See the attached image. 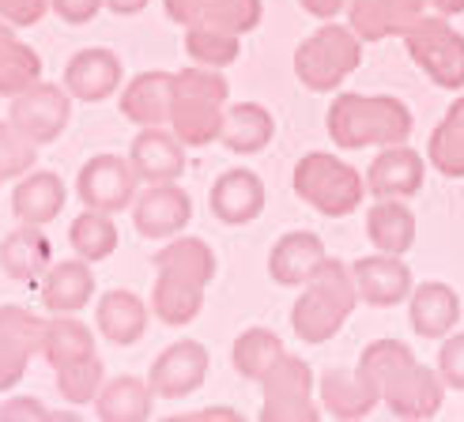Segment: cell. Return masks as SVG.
<instances>
[{
  "label": "cell",
  "mask_w": 464,
  "mask_h": 422,
  "mask_svg": "<svg viewBox=\"0 0 464 422\" xmlns=\"http://www.w3.org/2000/svg\"><path fill=\"white\" fill-rule=\"evenodd\" d=\"M333 144L340 151H362V148H389L408 144L415 129L411 110L392 95H362V91H343L333 99L324 113Z\"/></svg>",
  "instance_id": "6da1fadb"
},
{
  "label": "cell",
  "mask_w": 464,
  "mask_h": 422,
  "mask_svg": "<svg viewBox=\"0 0 464 422\" xmlns=\"http://www.w3.org/2000/svg\"><path fill=\"white\" fill-rule=\"evenodd\" d=\"M230 99V83L223 68L189 64L174 72V99H170V132L185 148H208L223 132V113Z\"/></svg>",
  "instance_id": "7a4b0ae2"
},
{
  "label": "cell",
  "mask_w": 464,
  "mask_h": 422,
  "mask_svg": "<svg viewBox=\"0 0 464 422\" xmlns=\"http://www.w3.org/2000/svg\"><path fill=\"white\" fill-rule=\"evenodd\" d=\"M355 306H359V291L352 264L329 256L291 306V328L303 343H329L347 324V317L355 313Z\"/></svg>",
  "instance_id": "3957f363"
},
{
  "label": "cell",
  "mask_w": 464,
  "mask_h": 422,
  "mask_svg": "<svg viewBox=\"0 0 464 422\" xmlns=\"http://www.w3.org/2000/svg\"><path fill=\"white\" fill-rule=\"evenodd\" d=\"M362 64V38L347 23L324 19L295 50V76L314 95H333Z\"/></svg>",
  "instance_id": "277c9868"
},
{
  "label": "cell",
  "mask_w": 464,
  "mask_h": 422,
  "mask_svg": "<svg viewBox=\"0 0 464 422\" xmlns=\"http://www.w3.org/2000/svg\"><path fill=\"white\" fill-rule=\"evenodd\" d=\"M291 185H295V197L310 204L324 219H343L359 211L366 193V177L352 162H343L340 155H329V151H310L298 158L291 170Z\"/></svg>",
  "instance_id": "5b68a950"
},
{
  "label": "cell",
  "mask_w": 464,
  "mask_h": 422,
  "mask_svg": "<svg viewBox=\"0 0 464 422\" xmlns=\"http://www.w3.org/2000/svg\"><path fill=\"white\" fill-rule=\"evenodd\" d=\"M408 57L442 91H464V34L446 15H420L404 34Z\"/></svg>",
  "instance_id": "8992f818"
},
{
  "label": "cell",
  "mask_w": 464,
  "mask_h": 422,
  "mask_svg": "<svg viewBox=\"0 0 464 422\" xmlns=\"http://www.w3.org/2000/svg\"><path fill=\"white\" fill-rule=\"evenodd\" d=\"M265 400H261V418L265 422H314L321 415L317 396H314V369L310 362L284 355L268 373H265Z\"/></svg>",
  "instance_id": "52a82bcc"
},
{
  "label": "cell",
  "mask_w": 464,
  "mask_h": 422,
  "mask_svg": "<svg viewBox=\"0 0 464 422\" xmlns=\"http://www.w3.org/2000/svg\"><path fill=\"white\" fill-rule=\"evenodd\" d=\"M136 185H140V177H136L129 155L99 151V155H91L80 167V174H76V197L83 200V207L118 216V211L132 207Z\"/></svg>",
  "instance_id": "ba28073f"
},
{
  "label": "cell",
  "mask_w": 464,
  "mask_h": 422,
  "mask_svg": "<svg viewBox=\"0 0 464 422\" xmlns=\"http://www.w3.org/2000/svg\"><path fill=\"white\" fill-rule=\"evenodd\" d=\"M446 400V381L438 366H423L420 359L404 362L382 381V404L397 418H434Z\"/></svg>",
  "instance_id": "9c48e42d"
},
{
  "label": "cell",
  "mask_w": 464,
  "mask_h": 422,
  "mask_svg": "<svg viewBox=\"0 0 464 422\" xmlns=\"http://www.w3.org/2000/svg\"><path fill=\"white\" fill-rule=\"evenodd\" d=\"M45 317L31 313L27 306H0V392H12L23 378L34 355H42Z\"/></svg>",
  "instance_id": "30bf717a"
},
{
  "label": "cell",
  "mask_w": 464,
  "mask_h": 422,
  "mask_svg": "<svg viewBox=\"0 0 464 422\" xmlns=\"http://www.w3.org/2000/svg\"><path fill=\"white\" fill-rule=\"evenodd\" d=\"M12 121L27 132L38 148L57 144L61 132L68 129V117H72V95L61 83H34L27 91H19L8 110Z\"/></svg>",
  "instance_id": "8fae6325"
},
{
  "label": "cell",
  "mask_w": 464,
  "mask_h": 422,
  "mask_svg": "<svg viewBox=\"0 0 464 422\" xmlns=\"http://www.w3.org/2000/svg\"><path fill=\"white\" fill-rule=\"evenodd\" d=\"M208 366H212V355H208L204 343L178 340L155 355L148 369V385L159 400H181V396H193L208 381Z\"/></svg>",
  "instance_id": "7c38bea8"
},
{
  "label": "cell",
  "mask_w": 464,
  "mask_h": 422,
  "mask_svg": "<svg viewBox=\"0 0 464 422\" xmlns=\"http://www.w3.org/2000/svg\"><path fill=\"white\" fill-rule=\"evenodd\" d=\"M193 219V197L174 181H159L132 200V226L148 242H167Z\"/></svg>",
  "instance_id": "4fadbf2b"
},
{
  "label": "cell",
  "mask_w": 464,
  "mask_h": 422,
  "mask_svg": "<svg viewBox=\"0 0 464 422\" xmlns=\"http://www.w3.org/2000/svg\"><path fill=\"white\" fill-rule=\"evenodd\" d=\"M427 181V158L408 144H389L374 155L366 170V193L374 200H411L423 193Z\"/></svg>",
  "instance_id": "5bb4252c"
},
{
  "label": "cell",
  "mask_w": 464,
  "mask_h": 422,
  "mask_svg": "<svg viewBox=\"0 0 464 422\" xmlns=\"http://www.w3.org/2000/svg\"><path fill=\"white\" fill-rule=\"evenodd\" d=\"M352 275H355V291H359V302L370 310H389V306H404L415 279H411V268L392 253H370V256H359L352 264Z\"/></svg>",
  "instance_id": "9a60e30c"
},
{
  "label": "cell",
  "mask_w": 464,
  "mask_h": 422,
  "mask_svg": "<svg viewBox=\"0 0 464 422\" xmlns=\"http://www.w3.org/2000/svg\"><path fill=\"white\" fill-rule=\"evenodd\" d=\"M121 57L106 50V45H87V50L72 53L64 64V87L68 95L80 102H106L110 95L121 91Z\"/></svg>",
  "instance_id": "2e32d148"
},
{
  "label": "cell",
  "mask_w": 464,
  "mask_h": 422,
  "mask_svg": "<svg viewBox=\"0 0 464 422\" xmlns=\"http://www.w3.org/2000/svg\"><path fill=\"white\" fill-rule=\"evenodd\" d=\"M317 400L333 418H366L382 404V385L374 373L355 366V369H329L317 381Z\"/></svg>",
  "instance_id": "e0dca14e"
},
{
  "label": "cell",
  "mask_w": 464,
  "mask_h": 422,
  "mask_svg": "<svg viewBox=\"0 0 464 422\" xmlns=\"http://www.w3.org/2000/svg\"><path fill=\"white\" fill-rule=\"evenodd\" d=\"M324 261H329V249H324V242L314 230H287L268 253V275H272V283L303 291L321 272Z\"/></svg>",
  "instance_id": "ac0fdd59"
},
{
  "label": "cell",
  "mask_w": 464,
  "mask_h": 422,
  "mask_svg": "<svg viewBox=\"0 0 464 422\" xmlns=\"http://www.w3.org/2000/svg\"><path fill=\"white\" fill-rule=\"evenodd\" d=\"M208 207H212V216L219 223L246 226L265 211V181L253 170H246V167H230L212 181Z\"/></svg>",
  "instance_id": "d6986e66"
},
{
  "label": "cell",
  "mask_w": 464,
  "mask_h": 422,
  "mask_svg": "<svg viewBox=\"0 0 464 422\" xmlns=\"http://www.w3.org/2000/svg\"><path fill=\"white\" fill-rule=\"evenodd\" d=\"M430 0H352L347 5V27L362 42L404 38L420 15H427Z\"/></svg>",
  "instance_id": "ffe728a7"
},
{
  "label": "cell",
  "mask_w": 464,
  "mask_h": 422,
  "mask_svg": "<svg viewBox=\"0 0 464 422\" xmlns=\"http://www.w3.org/2000/svg\"><path fill=\"white\" fill-rule=\"evenodd\" d=\"M129 162L144 185L178 181L185 174V144L170 132V125L140 129L129 148Z\"/></svg>",
  "instance_id": "44dd1931"
},
{
  "label": "cell",
  "mask_w": 464,
  "mask_h": 422,
  "mask_svg": "<svg viewBox=\"0 0 464 422\" xmlns=\"http://www.w3.org/2000/svg\"><path fill=\"white\" fill-rule=\"evenodd\" d=\"M408 321L411 332L423 340H446L460 324V298L442 279H427L415 283L408 294Z\"/></svg>",
  "instance_id": "7402d4cb"
},
{
  "label": "cell",
  "mask_w": 464,
  "mask_h": 422,
  "mask_svg": "<svg viewBox=\"0 0 464 422\" xmlns=\"http://www.w3.org/2000/svg\"><path fill=\"white\" fill-rule=\"evenodd\" d=\"M53 264V245L42 226L19 223L0 238V272L15 283H42V275Z\"/></svg>",
  "instance_id": "603a6c76"
},
{
  "label": "cell",
  "mask_w": 464,
  "mask_h": 422,
  "mask_svg": "<svg viewBox=\"0 0 464 422\" xmlns=\"http://www.w3.org/2000/svg\"><path fill=\"white\" fill-rule=\"evenodd\" d=\"M204 291L208 283H200L197 275H185L178 268H159L155 275V287H151V313L170 324V328H181V324H193L204 310Z\"/></svg>",
  "instance_id": "cb8c5ba5"
},
{
  "label": "cell",
  "mask_w": 464,
  "mask_h": 422,
  "mask_svg": "<svg viewBox=\"0 0 464 422\" xmlns=\"http://www.w3.org/2000/svg\"><path fill=\"white\" fill-rule=\"evenodd\" d=\"M42 306L50 313H80L91 306V294H95V272L91 261L72 256V261H53L50 272L42 275L38 283Z\"/></svg>",
  "instance_id": "d4e9b609"
},
{
  "label": "cell",
  "mask_w": 464,
  "mask_h": 422,
  "mask_svg": "<svg viewBox=\"0 0 464 422\" xmlns=\"http://www.w3.org/2000/svg\"><path fill=\"white\" fill-rule=\"evenodd\" d=\"M148 321H151V306H148L140 294L121 291V287L106 291L99 298V306H95V328H99V336L110 340V343H118V347L140 343L144 332H148Z\"/></svg>",
  "instance_id": "484cf974"
},
{
  "label": "cell",
  "mask_w": 464,
  "mask_h": 422,
  "mask_svg": "<svg viewBox=\"0 0 464 422\" xmlns=\"http://www.w3.org/2000/svg\"><path fill=\"white\" fill-rule=\"evenodd\" d=\"M68 189L61 174L53 170H31L15 177V189H12V216L19 223H31V226H50L61 211H64Z\"/></svg>",
  "instance_id": "4316f807"
},
{
  "label": "cell",
  "mask_w": 464,
  "mask_h": 422,
  "mask_svg": "<svg viewBox=\"0 0 464 422\" xmlns=\"http://www.w3.org/2000/svg\"><path fill=\"white\" fill-rule=\"evenodd\" d=\"M170 99H174V72H140L121 91V117L140 129L170 125Z\"/></svg>",
  "instance_id": "83f0119b"
},
{
  "label": "cell",
  "mask_w": 464,
  "mask_h": 422,
  "mask_svg": "<svg viewBox=\"0 0 464 422\" xmlns=\"http://www.w3.org/2000/svg\"><path fill=\"white\" fill-rule=\"evenodd\" d=\"M272 136H276L272 110H265L261 102H235V106L227 102L219 144L230 155H257L272 144Z\"/></svg>",
  "instance_id": "f1b7e54d"
},
{
  "label": "cell",
  "mask_w": 464,
  "mask_h": 422,
  "mask_svg": "<svg viewBox=\"0 0 464 422\" xmlns=\"http://www.w3.org/2000/svg\"><path fill=\"white\" fill-rule=\"evenodd\" d=\"M415 211L404 200H374L366 207V238L378 253L404 256L415 245Z\"/></svg>",
  "instance_id": "f546056e"
},
{
  "label": "cell",
  "mask_w": 464,
  "mask_h": 422,
  "mask_svg": "<svg viewBox=\"0 0 464 422\" xmlns=\"http://www.w3.org/2000/svg\"><path fill=\"white\" fill-rule=\"evenodd\" d=\"M151 404H155V392H151L148 378L121 373V378H110L99 388L95 415L102 422H144V418H151Z\"/></svg>",
  "instance_id": "4dcf8cb0"
},
{
  "label": "cell",
  "mask_w": 464,
  "mask_h": 422,
  "mask_svg": "<svg viewBox=\"0 0 464 422\" xmlns=\"http://www.w3.org/2000/svg\"><path fill=\"white\" fill-rule=\"evenodd\" d=\"M42 355L53 369L68 366V362H80L87 355H99L95 350V332L76 321V313H50L45 321V336H42Z\"/></svg>",
  "instance_id": "1f68e13d"
},
{
  "label": "cell",
  "mask_w": 464,
  "mask_h": 422,
  "mask_svg": "<svg viewBox=\"0 0 464 422\" xmlns=\"http://www.w3.org/2000/svg\"><path fill=\"white\" fill-rule=\"evenodd\" d=\"M287 355V347L284 340L272 332V328H261V324H253L246 328V332L230 343V366H235L238 378L246 381H265V373L280 362Z\"/></svg>",
  "instance_id": "d6a6232c"
},
{
  "label": "cell",
  "mask_w": 464,
  "mask_h": 422,
  "mask_svg": "<svg viewBox=\"0 0 464 422\" xmlns=\"http://www.w3.org/2000/svg\"><path fill=\"white\" fill-rule=\"evenodd\" d=\"M427 162L442 177H464V95L442 113L427 139Z\"/></svg>",
  "instance_id": "836d02e7"
},
{
  "label": "cell",
  "mask_w": 464,
  "mask_h": 422,
  "mask_svg": "<svg viewBox=\"0 0 464 422\" xmlns=\"http://www.w3.org/2000/svg\"><path fill=\"white\" fill-rule=\"evenodd\" d=\"M68 245H72V253L83 256V261L99 264L118 249V223H113L110 211L83 207V216H76L72 226H68Z\"/></svg>",
  "instance_id": "e575fe53"
},
{
  "label": "cell",
  "mask_w": 464,
  "mask_h": 422,
  "mask_svg": "<svg viewBox=\"0 0 464 422\" xmlns=\"http://www.w3.org/2000/svg\"><path fill=\"white\" fill-rule=\"evenodd\" d=\"M155 268H178V272L197 275L200 283L212 287L219 261H216L212 245H208L204 238H193V234H174V238H167V245L155 253Z\"/></svg>",
  "instance_id": "d590c367"
},
{
  "label": "cell",
  "mask_w": 464,
  "mask_h": 422,
  "mask_svg": "<svg viewBox=\"0 0 464 422\" xmlns=\"http://www.w3.org/2000/svg\"><path fill=\"white\" fill-rule=\"evenodd\" d=\"M42 80V57L38 50H31L19 34L0 42V95L15 99L19 91H27Z\"/></svg>",
  "instance_id": "8d00e7d4"
},
{
  "label": "cell",
  "mask_w": 464,
  "mask_h": 422,
  "mask_svg": "<svg viewBox=\"0 0 464 422\" xmlns=\"http://www.w3.org/2000/svg\"><path fill=\"white\" fill-rule=\"evenodd\" d=\"M185 53H189L193 64H204V68H227L235 64L238 53H242V34L235 31H223V27H185Z\"/></svg>",
  "instance_id": "74e56055"
},
{
  "label": "cell",
  "mask_w": 464,
  "mask_h": 422,
  "mask_svg": "<svg viewBox=\"0 0 464 422\" xmlns=\"http://www.w3.org/2000/svg\"><path fill=\"white\" fill-rule=\"evenodd\" d=\"M53 385H57V392H61V400H68V404H76V408L95 404L99 388L106 385V366H102L99 355H87V359H80V362L57 366V369H53Z\"/></svg>",
  "instance_id": "f35d334b"
},
{
  "label": "cell",
  "mask_w": 464,
  "mask_h": 422,
  "mask_svg": "<svg viewBox=\"0 0 464 422\" xmlns=\"http://www.w3.org/2000/svg\"><path fill=\"white\" fill-rule=\"evenodd\" d=\"M261 15H265L261 0H204V8H200V23H208V27L235 31V34L257 31ZM200 23H197V27H200Z\"/></svg>",
  "instance_id": "ab89813d"
},
{
  "label": "cell",
  "mask_w": 464,
  "mask_h": 422,
  "mask_svg": "<svg viewBox=\"0 0 464 422\" xmlns=\"http://www.w3.org/2000/svg\"><path fill=\"white\" fill-rule=\"evenodd\" d=\"M34 162H38V144L34 139L23 132L12 117L8 121H0V170H5V177L15 181L23 174H31Z\"/></svg>",
  "instance_id": "60d3db41"
},
{
  "label": "cell",
  "mask_w": 464,
  "mask_h": 422,
  "mask_svg": "<svg viewBox=\"0 0 464 422\" xmlns=\"http://www.w3.org/2000/svg\"><path fill=\"white\" fill-rule=\"evenodd\" d=\"M438 373H442L446 388L464 392V332H450L438 347Z\"/></svg>",
  "instance_id": "b9f144b4"
},
{
  "label": "cell",
  "mask_w": 464,
  "mask_h": 422,
  "mask_svg": "<svg viewBox=\"0 0 464 422\" xmlns=\"http://www.w3.org/2000/svg\"><path fill=\"white\" fill-rule=\"evenodd\" d=\"M50 12V0H0V19L12 27H34Z\"/></svg>",
  "instance_id": "7bdbcfd3"
},
{
  "label": "cell",
  "mask_w": 464,
  "mask_h": 422,
  "mask_svg": "<svg viewBox=\"0 0 464 422\" xmlns=\"http://www.w3.org/2000/svg\"><path fill=\"white\" fill-rule=\"evenodd\" d=\"M102 8H106V0H50V12H57L64 23H72V27L91 23Z\"/></svg>",
  "instance_id": "ee69618b"
},
{
  "label": "cell",
  "mask_w": 464,
  "mask_h": 422,
  "mask_svg": "<svg viewBox=\"0 0 464 422\" xmlns=\"http://www.w3.org/2000/svg\"><path fill=\"white\" fill-rule=\"evenodd\" d=\"M162 8H167V15L178 23V27H197L204 0H162Z\"/></svg>",
  "instance_id": "f6af8a7d"
},
{
  "label": "cell",
  "mask_w": 464,
  "mask_h": 422,
  "mask_svg": "<svg viewBox=\"0 0 464 422\" xmlns=\"http://www.w3.org/2000/svg\"><path fill=\"white\" fill-rule=\"evenodd\" d=\"M0 418H50V411L31 396H12L8 404H0Z\"/></svg>",
  "instance_id": "bcb514c9"
},
{
  "label": "cell",
  "mask_w": 464,
  "mask_h": 422,
  "mask_svg": "<svg viewBox=\"0 0 464 422\" xmlns=\"http://www.w3.org/2000/svg\"><path fill=\"white\" fill-rule=\"evenodd\" d=\"M298 5H303V12L306 15H314V19H336L340 12H347V5H352V0H298Z\"/></svg>",
  "instance_id": "7dc6e473"
},
{
  "label": "cell",
  "mask_w": 464,
  "mask_h": 422,
  "mask_svg": "<svg viewBox=\"0 0 464 422\" xmlns=\"http://www.w3.org/2000/svg\"><path fill=\"white\" fill-rule=\"evenodd\" d=\"M148 5H151V0H106V8L113 15H140Z\"/></svg>",
  "instance_id": "c3c4849f"
},
{
  "label": "cell",
  "mask_w": 464,
  "mask_h": 422,
  "mask_svg": "<svg viewBox=\"0 0 464 422\" xmlns=\"http://www.w3.org/2000/svg\"><path fill=\"white\" fill-rule=\"evenodd\" d=\"M430 8H434L438 15L450 19V15H460V12H464V0H430Z\"/></svg>",
  "instance_id": "681fc988"
},
{
  "label": "cell",
  "mask_w": 464,
  "mask_h": 422,
  "mask_svg": "<svg viewBox=\"0 0 464 422\" xmlns=\"http://www.w3.org/2000/svg\"><path fill=\"white\" fill-rule=\"evenodd\" d=\"M193 418H235V411H227V408H212V411H197Z\"/></svg>",
  "instance_id": "f907efd6"
},
{
  "label": "cell",
  "mask_w": 464,
  "mask_h": 422,
  "mask_svg": "<svg viewBox=\"0 0 464 422\" xmlns=\"http://www.w3.org/2000/svg\"><path fill=\"white\" fill-rule=\"evenodd\" d=\"M15 34V27H12V23H5V19H0V42H5V38H12Z\"/></svg>",
  "instance_id": "816d5d0a"
},
{
  "label": "cell",
  "mask_w": 464,
  "mask_h": 422,
  "mask_svg": "<svg viewBox=\"0 0 464 422\" xmlns=\"http://www.w3.org/2000/svg\"><path fill=\"white\" fill-rule=\"evenodd\" d=\"M5 181H8V177H5V170H0V185H5Z\"/></svg>",
  "instance_id": "f5cc1de1"
}]
</instances>
